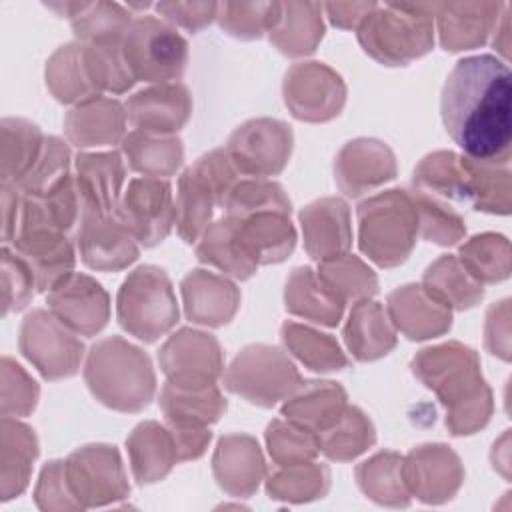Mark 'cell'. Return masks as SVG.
I'll use <instances>...</instances> for the list:
<instances>
[{"instance_id":"6da1fadb","label":"cell","mask_w":512,"mask_h":512,"mask_svg":"<svg viewBox=\"0 0 512 512\" xmlns=\"http://www.w3.org/2000/svg\"><path fill=\"white\" fill-rule=\"evenodd\" d=\"M510 70L504 60L480 54L456 62L448 74L440 114L448 136L476 162L508 164L512 142Z\"/></svg>"},{"instance_id":"7a4b0ae2","label":"cell","mask_w":512,"mask_h":512,"mask_svg":"<svg viewBox=\"0 0 512 512\" xmlns=\"http://www.w3.org/2000/svg\"><path fill=\"white\" fill-rule=\"evenodd\" d=\"M412 372L446 406L450 434H474L492 414V394L480 374V362L472 348L448 342L420 350L412 360Z\"/></svg>"},{"instance_id":"3957f363","label":"cell","mask_w":512,"mask_h":512,"mask_svg":"<svg viewBox=\"0 0 512 512\" xmlns=\"http://www.w3.org/2000/svg\"><path fill=\"white\" fill-rule=\"evenodd\" d=\"M222 210L258 266L284 262L292 254L296 246V230L290 220L292 202L278 182L240 178Z\"/></svg>"},{"instance_id":"277c9868","label":"cell","mask_w":512,"mask_h":512,"mask_svg":"<svg viewBox=\"0 0 512 512\" xmlns=\"http://www.w3.org/2000/svg\"><path fill=\"white\" fill-rule=\"evenodd\" d=\"M92 396L118 412L144 410L156 392V374L146 352L120 336L98 340L84 364Z\"/></svg>"},{"instance_id":"5b68a950","label":"cell","mask_w":512,"mask_h":512,"mask_svg":"<svg viewBox=\"0 0 512 512\" xmlns=\"http://www.w3.org/2000/svg\"><path fill=\"white\" fill-rule=\"evenodd\" d=\"M364 52L386 66H406L434 44V2L376 4L358 26Z\"/></svg>"},{"instance_id":"8992f818","label":"cell","mask_w":512,"mask_h":512,"mask_svg":"<svg viewBox=\"0 0 512 512\" xmlns=\"http://www.w3.org/2000/svg\"><path fill=\"white\" fill-rule=\"evenodd\" d=\"M358 246L378 266L402 264L418 236V212L408 190H386L358 204Z\"/></svg>"},{"instance_id":"52a82bcc","label":"cell","mask_w":512,"mask_h":512,"mask_svg":"<svg viewBox=\"0 0 512 512\" xmlns=\"http://www.w3.org/2000/svg\"><path fill=\"white\" fill-rule=\"evenodd\" d=\"M244 178L224 148L210 150L188 166L178 178L176 230L188 244L198 242L210 226L216 206H224L230 190Z\"/></svg>"},{"instance_id":"ba28073f","label":"cell","mask_w":512,"mask_h":512,"mask_svg":"<svg viewBox=\"0 0 512 512\" xmlns=\"http://www.w3.org/2000/svg\"><path fill=\"white\" fill-rule=\"evenodd\" d=\"M118 324L138 340L152 344L178 322V304L168 274L152 264L138 266L116 296Z\"/></svg>"},{"instance_id":"9c48e42d","label":"cell","mask_w":512,"mask_h":512,"mask_svg":"<svg viewBox=\"0 0 512 512\" xmlns=\"http://www.w3.org/2000/svg\"><path fill=\"white\" fill-rule=\"evenodd\" d=\"M120 46L136 82L168 84L180 80L186 70L188 42L156 16L134 18Z\"/></svg>"},{"instance_id":"30bf717a","label":"cell","mask_w":512,"mask_h":512,"mask_svg":"<svg viewBox=\"0 0 512 512\" xmlns=\"http://www.w3.org/2000/svg\"><path fill=\"white\" fill-rule=\"evenodd\" d=\"M302 384L294 362L276 346H246L224 372V386L250 404L272 408Z\"/></svg>"},{"instance_id":"8fae6325","label":"cell","mask_w":512,"mask_h":512,"mask_svg":"<svg viewBox=\"0 0 512 512\" xmlns=\"http://www.w3.org/2000/svg\"><path fill=\"white\" fill-rule=\"evenodd\" d=\"M20 352L46 380L74 376L84 358V344L50 310L36 308L22 320Z\"/></svg>"},{"instance_id":"7c38bea8","label":"cell","mask_w":512,"mask_h":512,"mask_svg":"<svg viewBox=\"0 0 512 512\" xmlns=\"http://www.w3.org/2000/svg\"><path fill=\"white\" fill-rule=\"evenodd\" d=\"M64 466L68 486L82 508L106 506L130 494V484L114 446H82L64 460Z\"/></svg>"},{"instance_id":"4fadbf2b","label":"cell","mask_w":512,"mask_h":512,"mask_svg":"<svg viewBox=\"0 0 512 512\" xmlns=\"http://www.w3.org/2000/svg\"><path fill=\"white\" fill-rule=\"evenodd\" d=\"M292 128L274 118H254L238 126L224 150L242 176L270 178L284 170L292 154Z\"/></svg>"},{"instance_id":"5bb4252c","label":"cell","mask_w":512,"mask_h":512,"mask_svg":"<svg viewBox=\"0 0 512 512\" xmlns=\"http://www.w3.org/2000/svg\"><path fill=\"white\" fill-rule=\"evenodd\" d=\"M116 216L144 248L160 244L176 220L170 182L150 176L132 178L120 196Z\"/></svg>"},{"instance_id":"9a60e30c","label":"cell","mask_w":512,"mask_h":512,"mask_svg":"<svg viewBox=\"0 0 512 512\" xmlns=\"http://www.w3.org/2000/svg\"><path fill=\"white\" fill-rule=\"evenodd\" d=\"M158 362L168 382L178 388H206L224 372V358L212 334L182 328L158 350Z\"/></svg>"},{"instance_id":"2e32d148","label":"cell","mask_w":512,"mask_h":512,"mask_svg":"<svg viewBox=\"0 0 512 512\" xmlns=\"http://www.w3.org/2000/svg\"><path fill=\"white\" fill-rule=\"evenodd\" d=\"M284 102L298 120L326 122L340 114L346 102V86L330 66L300 62L284 76Z\"/></svg>"},{"instance_id":"e0dca14e","label":"cell","mask_w":512,"mask_h":512,"mask_svg":"<svg viewBox=\"0 0 512 512\" xmlns=\"http://www.w3.org/2000/svg\"><path fill=\"white\" fill-rule=\"evenodd\" d=\"M76 246L82 262L100 272L124 270L138 258V240L116 214L106 216L82 210L76 230Z\"/></svg>"},{"instance_id":"ac0fdd59","label":"cell","mask_w":512,"mask_h":512,"mask_svg":"<svg viewBox=\"0 0 512 512\" xmlns=\"http://www.w3.org/2000/svg\"><path fill=\"white\" fill-rule=\"evenodd\" d=\"M48 310L82 336L98 334L110 318V298L88 274L70 272L46 292Z\"/></svg>"},{"instance_id":"d6986e66","label":"cell","mask_w":512,"mask_h":512,"mask_svg":"<svg viewBox=\"0 0 512 512\" xmlns=\"http://www.w3.org/2000/svg\"><path fill=\"white\" fill-rule=\"evenodd\" d=\"M402 474L410 496L426 504L450 500L464 480L458 456L444 444H422L414 448L402 462Z\"/></svg>"},{"instance_id":"ffe728a7","label":"cell","mask_w":512,"mask_h":512,"mask_svg":"<svg viewBox=\"0 0 512 512\" xmlns=\"http://www.w3.org/2000/svg\"><path fill=\"white\" fill-rule=\"evenodd\" d=\"M124 108L132 128L148 134L176 136L192 114V96L180 82L156 84L130 96Z\"/></svg>"},{"instance_id":"44dd1931","label":"cell","mask_w":512,"mask_h":512,"mask_svg":"<svg viewBox=\"0 0 512 512\" xmlns=\"http://www.w3.org/2000/svg\"><path fill=\"white\" fill-rule=\"evenodd\" d=\"M396 176L392 150L374 138H356L336 156L334 178L346 196H360Z\"/></svg>"},{"instance_id":"7402d4cb","label":"cell","mask_w":512,"mask_h":512,"mask_svg":"<svg viewBox=\"0 0 512 512\" xmlns=\"http://www.w3.org/2000/svg\"><path fill=\"white\" fill-rule=\"evenodd\" d=\"M388 316L410 340L440 336L452 326V308L424 284H406L388 294Z\"/></svg>"},{"instance_id":"603a6c76","label":"cell","mask_w":512,"mask_h":512,"mask_svg":"<svg viewBox=\"0 0 512 512\" xmlns=\"http://www.w3.org/2000/svg\"><path fill=\"white\" fill-rule=\"evenodd\" d=\"M304 248L312 260L326 262L352 246L350 208L342 198H320L300 210Z\"/></svg>"},{"instance_id":"cb8c5ba5","label":"cell","mask_w":512,"mask_h":512,"mask_svg":"<svg viewBox=\"0 0 512 512\" xmlns=\"http://www.w3.org/2000/svg\"><path fill=\"white\" fill-rule=\"evenodd\" d=\"M10 244L32 268L38 292L52 290L62 278L74 272L76 254L68 234L44 228H24L16 232Z\"/></svg>"},{"instance_id":"d4e9b609","label":"cell","mask_w":512,"mask_h":512,"mask_svg":"<svg viewBox=\"0 0 512 512\" xmlns=\"http://www.w3.org/2000/svg\"><path fill=\"white\" fill-rule=\"evenodd\" d=\"M126 178L124 162L118 152H80L76 156V190L82 210L116 214L122 184Z\"/></svg>"},{"instance_id":"484cf974","label":"cell","mask_w":512,"mask_h":512,"mask_svg":"<svg viewBox=\"0 0 512 512\" xmlns=\"http://www.w3.org/2000/svg\"><path fill=\"white\" fill-rule=\"evenodd\" d=\"M212 468L218 486L236 498L254 494L266 474L260 446L248 434L222 436L212 458Z\"/></svg>"},{"instance_id":"4316f807","label":"cell","mask_w":512,"mask_h":512,"mask_svg":"<svg viewBox=\"0 0 512 512\" xmlns=\"http://www.w3.org/2000/svg\"><path fill=\"white\" fill-rule=\"evenodd\" d=\"M180 288L186 316L196 324L224 326L240 306L238 288L228 278L208 270H192L184 276Z\"/></svg>"},{"instance_id":"83f0119b","label":"cell","mask_w":512,"mask_h":512,"mask_svg":"<svg viewBox=\"0 0 512 512\" xmlns=\"http://www.w3.org/2000/svg\"><path fill=\"white\" fill-rule=\"evenodd\" d=\"M504 4L492 2H434V20L438 22L440 44L444 50H470L486 42L496 28L498 10Z\"/></svg>"},{"instance_id":"f1b7e54d","label":"cell","mask_w":512,"mask_h":512,"mask_svg":"<svg viewBox=\"0 0 512 512\" xmlns=\"http://www.w3.org/2000/svg\"><path fill=\"white\" fill-rule=\"evenodd\" d=\"M126 108L114 100L96 96L76 104L64 118L66 138L78 148L110 146L124 140Z\"/></svg>"},{"instance_id":"f546056e","label":"cell","mask_w":512,"mask_h":512,"mask_svg":"<svg viewBox=\"0 0 512 512\" xmlns=\"http://www.w3.org/2000/svg\"><path fill=\"white\" fill-rule=\"evenodd\" d=\"M322 10L324 6L314 2H276L270 42L292 58L312 54L324 36Z\"/></svg>"},{"instance_id":"4dcf8cb0","label":"cell","mask_w":512,"mask_h":512,"mask_svg":"<svg viewBox=\"0 0 512 512\" xmlns=\"http://www.w3.org/2000/svg\"><path fill=\"white\" fill-rule=\"evenodd\" d=\"M414 190L430 194L450 206H474V190L464 156L454 152H432L414 168Z\"/></svg>"},{"instance_id":"1f68e13d","label":"cell","mask_w":512,"mask_h":512,"mask_svg":"<svg viewBox=\"0 0 512 512\" xmlns=\"http://www.w3.org/2000/svg\"><path fill=\"white\" fill-rule=\"evenodd\" d=\"M38 458V440L30 426L12 416H2L0 422V500L20 496L32 474V464Z\"/></svg>"},{"instance_id":"d6a6232c","label":"cell","mask_w":512,"mask_h":512,"mask_svg":"<svg viewBox=\"0 0 512 512\" xmlns=\"http://www.w3.org/2000/svg\"><path fill=\"white\" fill-rule=\"evenodd\" d=\"M344 342L360 362L386 356L396 346V330L384 306L370 298L354 302L344 326Z\"/></svg>"},{"instance_id":"836d02e7","label":"cell","mask_w":512,"mask_h":512,"mask_svg":"<svg viewBox=\"0 0 512 512\" xmlns=\"http://www.w3.org/2000/svg\"><path fill=\"white\" fill-rule=\"evenodd\" d=\"M126 448L134 478L140 484L162 480L180 462L172 432L154 420L140 422L126 438Z\"/></svg>"},{"instance_id":"e575fe53","label":"cell","mask_w":512,"mask_h":512,"mask_svg":"<svg viewBox=\"0 0 512 512\" xmlns=\"http://www.w3.org/2000/svg\"><path fill=\"white\" fill-rule=\"evenodd\" d=\"M284 302L290 314L324 326H336L346 306L342 298L310 266L292 270L290 278L286 280Z\"/></svg>"},{"instance_id":"d590c367","label":"cell","mask_w":512,"mask_h":512,"mask_svg":"<svg viewBox=\"0 0 512 512\" xmlns=\"http://www.w3.org/2000/svg\"><path fill=\"white\" fill-rule=\"evenodd\" d=\"M346 406V392L342 386L336 382L310 380L302 382L298 390L286 398L282 416L318 436L340 420Z\"/></svg>"},{"instance_id":"8d00e7d4","label":"cell","mask_w":512,"mask_h":512,"mask_svg":"<svg viewBox=\"0 0 512 512\" xmlns=\"http://www.w3.org/2000/svg\"><path fill=\"white\" fill-rule=\"evenodd\" d=\"M0 178L2 184L18 186L40 158L46 136L24 118H4L0 122Z\"/></svg>"},{"instance_id":"74e56055","label":"cell","mask_w":512,"mask_h":512,"mask_svg":"<svg viewBox=\"0 0 512 512\" xmlns=\"http://www.w3.org/2000/svg\"><path fill=\"white\" fill-rule=\"evenodd\" d=\"M158 402L166 422L176 426H210L226 412V400L216 384L190 390L166 382Z\"/></svg>"},{"instance_id":"f35d334b","label":"cell","mask_w":512,"mask_h":512,"mask_svg":"<svg viewBox=\"0 0 512 512\" xmlns=\"http://www.w3.org/2000/svg\"><path fill=\"white\" fill-rule=\"evenodd\" d=\"M46 86L62 104H82L102 96L92 84L84 64V44L60 46L46 62Z\"/></svg>"},{"instance_id":"ab89813d","label":"cell","mask_w":512,"mask_h":512,"mask_svg":"<svg viewBox=\"0 0 512 512\" xmlns=\"http://www.w3.org/2000/svg\"><path fill=\"white\" fill-rule=\"evenodd\" d=\"M122 152L134 172L150 178L172 176L184 160V148L178 136L148 134L140 130L124 136Z\"/></svg>"},{"instance_id":"60d3db41","label":"cell","mask_w":512,"mask_h":512,"mask_svg":"<svg viewBox=\"0 0 512 512\" xmlns=\"http://www.w3.org/2000/svg\"><path fill=\"white\" fill-rule=\"evenodd\" d=\"M196 258L236 280H248L258 268L224 216L210 222V226L202 232L196 244Z\"/></svg>"},{"instance_id":"b9f144b4","label":"cell","mask_w":512,"mask_h":512,"mask_svg":"<svg viewBox=\"0 0 512 512\" xmlns=\"http://www.w3.org/2000/svg\"><path fill=\"white\" fill-rule=\"evenodd\" d=\"M404 458L396 452H380L356 468V480L362 492L382 504L404 508L410 504V492L402 474Z\"/></svg>"},{"instance_id":"7bdbcfd3","label":"cell","mask_w":512,"mask_h":512,"mask_svg":"<svg viewBox=\"0 0 512 512\" xmlns=\"http://www.w3.org/2000/svg\"><path fill=\"white\" fill-rule=\"evenodd\" d=\"M280 336L284 346L314 372H332L348 366L346 354L330 334L288 320L282 324Z\"/></svg>"},{"instance_id":"ee69618b","label":"cell","mask_w":512,"mask_h":512,"mask_svg":"<svg viewBox=\"0 0 512 512\" xmlns=\"http://www.w3.org/2000/svg\"><path fill=\"white\" fill-rule=\"evenodd\" d=\"M422 284L444 304L456 310L472 308L484 296L482 284L474 280L452 254H444L430 264L424 272Z\"/></svg>"},{"instance_id":"f6af8a7d","label":"cell","mask_w":512,"mask_h":512,"mask_svg":"<svg viewBox=\"0 0 512 512\" xmlns=\"http://www.w3.org/2000/svg\"><path fill=\"white\" fill-rule=\"evenodd\" d=\"M330 488V470L318 462L278 466L268 474L266 492L274 500L308 502L322 498Z\"/></svg>"},{"instance_id":"bcb514c9","label":"cell","mask_w":512,"mask_h":512,"mask_svg":"<svg viewBox=\"0 0 512 512\" xmlns=\"http://www.w3.org/2000/svg\"><path fill=\"white\" fill-rule=\"evenodd\" d=\"M374 440L376 434L372 422L356 406H346L340 420L322 434H318L320 452H324L330 460L338 462L356 458L366 448H370Z\"/></svg>"},{"instance_id":"7dc6e473","label":"cell","mask_w":512,"mask_h":512,"mask_svg":"<svg viewBox=\"0 0 512 512\" xmlns=\"http://www.w3.org/2000/svg\"><path fill=\"white\" fill-rule=\"evenodd\" d=\"M466 272L484 282H500L510 274V246L500 234H480L460 246L456 256Z\"/></svg>"},{"instance_id":"c3c4849f","label":"cell","mask_w":512,"mask_h":512,"mask_svg":"<svg viewBox=\"0 0 512 512\" xmlns=\"http://www.w3.org/2000/svg\"><path fill=\"white\" fill-rule=\"evenodd\" d=\"M130 10L114 2H88L86 8L72 18V30L82 44L122 42L132 24Z\"/></svg>"},{"instance_id":"681fc988","label":"cell","mask_w":512,"mask_h":512,"mask_svg":"<svg viewBox=\"0 0 512 512\" xmlns=\"http://www.w3.org/2000/svg\"><path fill=\"white\" fill-rule=\"evenodd\" d=\"M322 280L342 298L344 304L358 302L364 298H372L378 292L376 274L352 254H342L332 260L320 262L316 270Z\"/></svg>"},{"instance_id":"f907efd6","label":"cell","mask_w":512,"mask_h":512,"mask_svg":"<svg viewBox=\"0 0 512 512\" xmlns=\"http://www.w3.org/2000/svg\"><path fill=\"white\" fill-rule=\"evenodd\" d=\"M410 196L418 212V230L424 240L440 246H452L466 234L464 218L454 206L420 190H412Z\"/></svg>"},{"instance_id":"816d5d0a","label":"cell","mask_w":512,"mask_h":512,"mask_svg":"<svg viewBox=\"0 0 512 512\" xmlns=\"http://www.w3.org/2000/svg\"><path fill=\"white\" fill-rule=\"evenodd\" d=\"M268 452L276 466H292L312 462L320 452L318 436L292 422V420H272L266 428Z\"/></svg>"},{"instance_id":"f5cc1de1","label":"cell","mask_w":512,"mask_h":512,"mask_svg":"<svg viewBox=\"0 0 512 512\" xmlns=\"http://www.w3.org/2000/svg\"><path fill=\"white\" fill-rule=\"evenodd\" d=\"M122 42L84 44V64L98 92L122 94L134 86V76L122 56Z\"/></svg>"},{"instance_id":"db71d44e","label":"cell","mask_w":512,"mask_h":512,"mask_svg":"<svg viewBox=\"0 0 512 512\" xmlns=\"http://www.w3.org/2000/svg\"><path fill=\"white\" fill-rule=\"evenodd\" d=\"M472 190H474V206L476 210L492 212V214H508L510 210V170L508 164H492V162H476L464 156Z\"/></svg>"},{"instance_id":"11a10c76","label":"cell","mask_w":512,"mask_h":512,"mask_svg":"<svg viewBox=\"0 0 512 512\" xmlns=\"http://www.w3.org/2000/svg\"><path fill=\"white\" fill-rule=\"evenodd\" d=\"M70 174V148L56 136H46L38 162L16 186L24 196H46Z\"/></svg>"},{"instance_id":"9f6ffc18","label":"cell","mask_w":512,"mask_h":512,"mask_svg":"<svg viewBox=\"0 0 512 512\" xmlns=\"http://www.w3.org/2000/svg\"><path fill=\"white\" fill-rule=\"evenodd\" d=\"M274 10L276 2H222L218 4L216 20L226 34L242 40H254L268 32L274 18Z\"/></svg>"},{"instance_id":"6f0895ef","label":"cell","mask_w":512,"mask_h":512,"mask_svg":"<svg viewBox=\"0 0 512 512\" xmlns=\"http://www.w3.org/2000/svg\"><path fill=\"white\" fill-rule=\"evenodd\" d=\"M2 314L24 310L38 292L36 278L26 260L10 246L2 248Z\"/></svg>"},{"instance_id":"680465c9","label":"cell","mask_w":512,"mask_h":512,"mask_svg":"<svg viewBox=\"0 0 512 512\" xmlns=\"http://www.w3.org/2000/svg\"><path fill=\"white\" fill-rule=\"evenodd\" d=\"M40 388L12 358H2V416H28L38 402Z\"/></svg>"},{"instance_id":"91938a15","label":"cell","mask_w":512,"mask_h":512,"mask_svg":"<svg viewBox=\"0 0 512 512\" xmlns=\"http://www.w3.org/2000/svg\"><path fill=\"white\" fill-rule=\"evenodd\" d=\"M34 498L42 510H84L68 486L64 460H52L42 468Z\"/></svg>"},{"instance_id":"94428289","label":"cell","mask_w":512,"mask_h":512,"mask_svg":"<svg viewBox=\"0 0 512 512\" xmlns=\"http://www.w3.org/2000/svg\"><path fill=\"white\" fill-rule=\"evenodd\" d=\"M154 8L168 24L182 26L190 32L208 26L218 12V4L214 2H158Z\"/></svg>"},{"instance_id":"6125c7cd","label":"cell","mask_w":512,"mask_h":512,"mask_svg":"<svg viewBox=\"0 0 512 512\" xmlns=\"http://www.w3.org/2000/svg\"><path fill=\"white\" fill-rule=\"evenodd\" d=\"M374 6V2H330L324 4V10L328 12V18L334 26L342 30H352L364 22Z\"/></svg>"},{"instance_id":"be15d7a7","label":"cell","mask_w":512,"mask_h":512,"mask_svg":"<svg viewBox=\"0 0 512 512\" xmlns=\"http://www.w3.org/2000/svg\"><path fill=\"white\" fill-rule=\"evenodd\" d=\"M22 210V192L12 184H2V238L4 244H10Z\"/></svg>"},{"instance_id":"e7e4bbea","label":"cell","mask_w":512,"mask_h":512,"mask_svg":"<svg viewBox=\"0 0 512 512\" xmlns=\"http://www.w3.org/2000/svg\"><path fill=\"white\" fill-rule=\"evenodd\" d=\"M498 312H500V302L490 306L488 314H486V346L492 354L500 356L502 360H510V346H508V322L502 324V328L498 326Z\"/></svg>"}]
</instances>
